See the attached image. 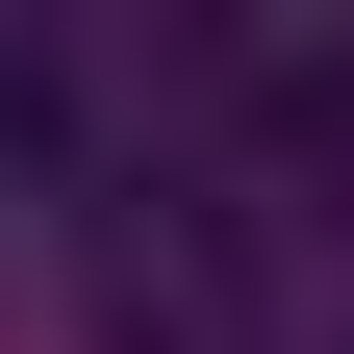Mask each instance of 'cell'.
<instances>
[{"label": "cell", "instance_id": "1", "mask_svg": "<svg viewBox=\"0 0 354 354\" xmlns=\"http://www.w3.org/2000/svg\"><path fill=\"white\" fill-rule=\"evenodd\" d=\"M102 354H228V279H203V253H127L102 279Z\"/></svg>", "mask_w": 354, "mask_h": 354}, {"label": "cell", "instance_id": "2", "mask_svg": "<svg viewBox=\"0 0 354 354\" xmlns=\"http://www.w3.org/2000/svg\"><path fill=\"white\" fill-rule=\"evenodd\" d=\"M279 152H304V177H354V51H304V76H279Z\"/></svg>", "mask_w": 354, "mask_h": 354}]
</instances>
